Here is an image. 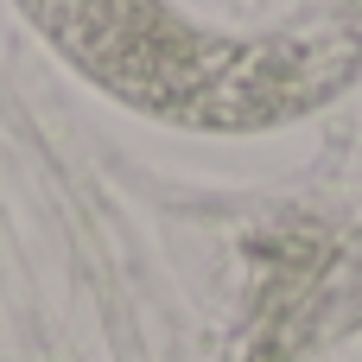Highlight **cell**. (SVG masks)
<instances>
[{
	"label": "cell",
	"instance_id": "6da1fadb",
	"mask_svg": "<svg viewBox=\"0 0 362 362\" xmlns=\"http://www.w3.org/2000/svg\"><path fill=\"white\" fill-rule=\"evenodd\" d=\"M19 6L64 57H76L115 95L153 102V95L191 89L178 57L197 45H191V32L172 25V13L159 0H19Z\"/></svg>",
	"mask_w": 362,
	"mask_h": 362
}]
</instances>
